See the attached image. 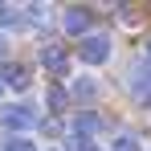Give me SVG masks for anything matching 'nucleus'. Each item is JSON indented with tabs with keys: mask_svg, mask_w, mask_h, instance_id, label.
<instances>
[{
	"mask_svg": "<svg viewBox=\"0 0 151 151\" xmlns=\"http://www.w3.org/2000/svg\"><path fill=\"white\" fill-rule=\"evenodd\" d=\"M147 86H151V70H147V65H135V70H127V90H131L139 102H143V94H147Z\"/></svg>",
	"mask_w": 151,
	"mask_h": 151,
	"instance_id": "obj_6",
	"label": "nucleus"
},
{
	"mask_svg": "<svg viewBox=\"0 0 151 151\" xmlns=\"http://www.w3.org/2000/svg\"><path fill=\"white\" fill-rule=\"evenodd\" d=\"M21 21H25V25H41V21H45V8H41V4H37V8H25Z\"/></svg>",
	"mask_w": 151,
	"mask_h": 151,
	"instance_id": "obj_14",
	"label": "nucleus"
},
{
	"mask_svg": "<svg viewBox=\"0 0 151 151\" xmlns=\"http://www.w3.org/2000/svg\"><path fill=\"white\" fill-rule=\"evenodd\" d=\"M37 61H41V65H45L53 78H70V53L61 49V45H41Z\"/></svg>",
	"mask_w": 151,
	"mask_h": 151,
	"instance_id": "obj_3",
	"label": "nucleus"
},
{
	"mask_svg": "<svg viewBox=\"0 0 151 151\" xmlns=\"http://www.w3.org/2000/svg\"><path fill=\"white\" fill-rule=\"evenodd\" d=\"M102 127H106V119H102V114H78V119H74V135H86V139H94Z\"/></svg>",
	"mask_w": 151,
	"mask_h": 151,
	"instance_id": "obj_7",
	"label": "nucleus"
},
{
	"mask_svg": "<svg viewBox=\"0 0 151 151\" xmlns=\"http://www.w3.org/2000/svg\"><path fill=\"white\" fill-rule=\"evenodd\" d=\"M70 94H74L78 102H94V98H98V78H74Z\"/></svg>",
	"mask_w": 151,
	"mask_h": 151,
	"instance_id": "obj_8",
	"label": "nucleus"
},
{
	"mask_svg": "<svg viewBox=\"0 0 151 151\" xmlns=\"http://www.w3.org/2000/svg\"><path fill=\"white\" fill-rule=\"evenodd\" d=\"M110 151H139V139H135V135H119Z\"/></svg>",
	"mask_w": 151,
	"mask_h": 151,
	"instance_id": "obj_12",
	"label": "nucleus"
},
{
	"mask_svg": "<svg viewBox=\"0 0 151 151\" xmlns=\"http://www.w3.org/2000/svg\"><path fill=\"white\" fill-rule=\"evenodd\" d=\"M4 151H37V143L25 139V135H8V139H4Z\"/></svg>",
	"mask_w": 151,
	"mask_h": 151,
	"instance_id": "obj_10",
	"label": "nucleus"
},
{
	"mask_svg": "<svg viewBox=\"0 0 151 151\" xmlns=\"http://www.w3.org/2000/svg\"><path fill=\"white\" fill-rule=\"evenodd\" d=\"M143 102H147V106H151V86H147V94H143Z\"/></svg>",
	"mask_w": 151,
	"mask_h": 151,
	"instance_id": "obj_16",
	"label": "nucleus"
},
{
	"mask_svg": "<svg viewBox=\"0 0 151 151\" xmlns=\"http://www.w3.org/2000/svg\"><path fill=\"white\" fill-rule=\"evenodd\" d=\"M45 102H49V110H61V106H65V90H61V86H53L49 94H45Z\"/></svg>",
	"mask_w": 151,
	"mask_h": 151,
	"instance_id": "obj_11",
	"label": "nucleus"
},
{
	"mask_svg": "<svg viewBox=\"0 0 151 151\" xmlns=\"http://www.w3.org/2000/svg\"><path fill=\"white\" fill-rule=\"evenodd\" d=\"M78 57L86 61V65H102V61H110V37H94V33H86L82 37V45H78Z\"/></svg>",
	"mask_w": 151,
	"mask_h": 151,
	"instance_id": "obj_2",
	"label": "nucleus"
},
{
	"mask_svg": "<svg viewBox=\"0 0 151 151\" xmlns=\"http://www.w3.org/2000/svg\"><path fill=\"white\" fill-rule=\"evenodd\" d=\"M90 25H94V8H86V4H70L61 12V29L65 33H86Z\"/></svg>",
	"mask_w": 151,
	"mask_h": 151,
	"instance_id": "obj_4",
	"label": "nucleus"
},
{
	"mask_svg": "<svg viewBox=\"0 0 151 151\" xmlns=\"http://www.w3.org/2000/svg\"><path fill=\"white\" fill-rule=\"evenodd\" d=\"M147 57H151V41H147Z\"/></svg>",
	"mask_w": 151,
	"mask_h": 151,
	"instance_id": "obj_18",
	"label": "nucleus"
},
{
	"mask_svg": "<svg viewBox=\"0 0 151 151\" xmlns=\"http://www.w3.org/2000/svg\"><path fill=\"white\" fill-rule=\"evenodd\" d=\"M0 86L29 90V65H21V61H0Z\"/></svg>",
	"mask_w": 151,
	"mask_h": 151,
	"instance_id": "obj_5",
	"label": "nucleus"
},
{
	"mask_svg": "<svg viewBox=\"0 0 151 151\" xmlns=\"http://www.w3.org/2000/svg\"><path fill=\"white\" fill-rule=\"evenodd\" d=\"M17 21H21V12L12 4H0V25H17Z\"/></svg>",
	"mask_w": 151,
	"mask_h": 151,
	"instance_id": "obj_13",
	"label": "nucleus"
},
{
	"mask_svg": "<svg viewBox=\"0 0 151 151\" xmlns=\"http://www.w3.org/2000/svg\"><path fill=\"white\" fill-rule=\"evenodd\" d=\"M0 127H4V131H12V135L33 131V127H37V110H29V106H21V102L0 106Z\"/></svg>",
	"mask_w": 151,
	"mask_h": 151,
	"instance_id": "obj_1",
	"label": "nucleus"
},
{
	"mask_svg": "<svg viewBox=\"0 0 151 151\" xmlns=\"http://www.w3.org/2000/svg\"><path fill=\"white\" fill-rule=\"evenodd\" d=\"M0 57H4V33H0Z\"/></svg>",
	"mask_w": 151,
	"mask_h": 151,
	"instance_id": "obj_17",
	"label": "nucleus"
},
{
	"mask_svg": "<svg viewBox=\"0 0 151 151\" xmlns=\"http://www.w3.org/2000/svg\"><path fill=\"white\" fill-rule=\"evenodd\" d=\"M119 21H123V25H135V8H127V4H123V8H119Z\"/></svg>",
	"mask_w": 151,
	"mask_h": 151,
	"instance_id": "obj_15",
	"label": "nucleus"
},
{
	"mask_svg": "<svg viewBox=\"0 0 151 151\" xmlns=\"http://www.w3.org/2000/svg\"><path fill=\"white\" fill-rule=\"evenodd\" d=\"M65 151H98V147H94V139H86V135H74V131H70V135H65Z\"/></svg>",
	"mask_w": 151,
	"mask_h": 151,
	"instance_id": "obj_9",
	"label": "nucleus"
},
{
	"mask_svg": "<svg viewBox=\"0 0 151 151\" xmlns=\"http://www.w3.org/2000/svg\"><path fill=\"white\" fill-rule=\"evenodd\" d=\"M0 94H4V86H0Z\"/></svg>",
	"mask_w": 151,
	"mask_h": 151,
	"instance_id": "obj_19",
	"label": "nucleus"
}]
</instances>
